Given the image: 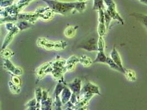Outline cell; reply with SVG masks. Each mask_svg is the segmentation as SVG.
Segmentation results:
<instances>
[{"label": "cell", "instance_id": "cell-1", "mask_svg": "<svg viewBox=\"0 0 147 110\" xmlns=\"http://www.w3.org/2000/svg\"><path fill=\"white\" fill-rule=\"evenodd\" d=\"M55 13L66 15L68 14L74 12L76 9V2H66L57 0H41Z\"/></svg>", "mask_w": 147, "mask_h": 110}, {"label": "cell", "instance_id": "cell-2", "mask_svg": "<svg viewBox=\"0 0 147 110\" xmlns=\"http://www.w3.org/2000/svg\"><path fill=\"white\" fill-rule=\"evenodd\" d=\"M95 95L100 96L99 88L97 85L94 84L93 83L88 82L85 83L82 88L79 96V100H85L89 102Z\"/></svg>", "mask_w": 147, "mask_h": 110}, {"label": "cell", "instance_id": "cell-3", "mask_svg": "<svg viewBox=\"0 0 147 110\" xmlns=\"http://www.w3.org/2000/svg\"><path fill=\"white\" fill-rule=\"evenodd\" d=\"M36 44L40 48L47 50H61L67 48V41L63 40L53 41L47 40L45 38H39L37 39Z\"/></svg>", "mask_w": 147, "mask_h": 110}, {"label": "cell", "instance_id": "cell-4", "mask_svg": "<svg viewBox=\"0 0 147 110\" xmlns=\"http://www.w3.org/2000/svg\"><path fill=\"white\" fill-rule=\"evenodd\" d=\"M66 60L64 59L57 58L52 63L53 70L51 74L56 79H59L63 74L67 72V69L65 68V64Z\"/></svg>", "mask_w": 147, "mask_h": 110}, {"label": "cell", "instance_id": "cell-5", "mask_svg": "<svg viewBox=\"0 0 147 110\" xmlns=\"http://www.w3.org/2000/svg\"><path fill=\"white\" fill-rule=\"evenodd\" d=\"M52 63L53 61H50L44 63L36 69L35 75L38 80L42 79L45 76L48 74H51L53 70Z\"/></svg>", "mask_w": 147, "mask_h": 110}, {"label": "cell", "instance_id": "cell-6", "mask_svg": "<svg viewBox=\"0 0 147 110\" xmlns=\"http://www.w3.org/2000/svg\"><path fill=\"white\" fill-rule=\"evenodd\" d=\"M79 48L85 50L89 52H98V40L95 38H90L88 41L84 42L78 45Z\"/></svg>", "mask_w": 147, "mask_h": 110}, {"label": "cell", "instance_id": "cell-7", "mask_svg": "<svg viewBox=\"0 0 147 110\" xmlns=\"http://www.w3.org/2000/svg\"><path fill=\"white\" fill-rule=\"evenodd\" d=\"M3 66L10 74L20 76L23 73L22 69L20 67H16L11 61L8 58H3Z\"/></svg>", "mask_w": 147, "mask_h": 110}, {"label": "cell", "instance_id": "cell-8", "mask_svg": "<svg viewBox=\"0 0 147 110\" xmlns=\"http://www.w3.org/2000/svg\"><path fill=\"white\" fill-rule=\"evenodd\" d=\"M35 12L38 14L39 18L45 21H47L51 19L53 17L54 13V12L48 6L38 8L35 11Z\"/></svg>", "mask_w": 147, "mask_h": 110}, {"label": "cell", "instance_id": "cell-9", "mask_svg": "<svg viewBox=\"0 0 147 110\" xmlns=\"http://www.w3.org/2000/svg\"><path fill=\"white\" fill-rule=\"evenodd\" d=\"M39 18L38 14L33 13H20L18 14V19L20 21H26L34 24L35 22Z\"/></svg>", "mask_w": 147, "mask_h": 110}, {"label": "cell", "instance_id": "cell-10", "mask_svg": "<svg viewBox=\"0 0 147 110\" xmlns=\"http://www.w3.org/2000/svg\"><path fill=\"white\" fill-rule=\"evenodd\" d=\"M67 86L72 91V92L76 95L80 96L82 89V81L80 78H77L69 84H67Z\"/></svg>", "mask_w": 147, "mask_h": 110}, {"label": "cell", "instance_id": "cell-11", "mask_svg": "<svg viewBox=\"0 0 147 110\" xmlns=\"http://www.w3.org/2000/svg\"><path fill=\"white\" fill-rule=\"evenodd\" d=\"M78 62H80L79 57L76 56H72L69 57L66 60L65 64V68L67 69V72L71 71L74 69L76 65Z\"/></svg>", "mask_w": 147, "mask_h": 110}, {"label": "cell", "instance_id": "cell-12", "mask_svg": "<svg viewBox=\"0 0 147 110\" xmlns=\"http://www.w3.org/2000/svg\"><path fill=\"white\" fill-rule=\"evenodd\" d=\"M105 10L107 12V13L110 15V17L112 18L113 19L120 21L122 25L124 24L123 19L121 17L119 14L117 12L116 10V6L107 7Z\"/></svg>", "mask_w": 147, "mask_h": 110}, {"label": "cell", "instance_id": "cell-13", "mask_svg": "<svg viewBox=\"0 0 147 110\" xmlns=\"http://www.w3.org/2000/svg\"><path fill=\"white\" fill-rule=\"evenodd\" d=\"M66 86H67V84L65 82L63 76L58 80V83L57 84L54 90V94L55 97L60 96L62 91Z\"/></svg>", "mask_w": 147, "mask_h": 110}, {"label": "cell", "instance_id": "cell-14", "mask_svg": "<svg viewBox=\"0 0 147 110\" xmlns=\"http://www.w3.org/2000/svg\"><path fill=\"white\" fill-rule=\"evenodd\" d=\"M72 95V91L67 86H66L64 88V89L63 90L60 95L61 100L62 103L63 105H65L70 100Z\"/></svg>", "mask_w": 147, "mask_h": 110}, {"label": "cell", "instance_id": "cell-15", "mask_svg": "<svg viewBox=\"0 0 147 110\" xmlns=\"http://www.w3.org/2000/svg\"><path fill=\"white\" fill-rule=\"evenodd\" d=\"M19 32H17V31H11V32H8V34L6 35V37L4 39V40L3 41L2 46L1 50H3L5 48H7L8 45L11 42V41H12L13 39L14 36L15 35L17 34Z\"/></svg>", "mask_w": 147, "mask_h": 110}, {"label": "cell", "instance_id": "cell-16", "mask_svg": "<svg viewBox=\"0 0 147 110\" xmlns=\"http://www.w3.org/2000/svg\"><path fill=\"white\" fill-rule=\"evenodd\" d=\"M110 57L112 58V60L115 62L120 68L122 69H125V68L123 66L122 64V62L120 56L119 54V52H117V51L116 50V48L114 47L113 50H112L111 54H110Z\"/></svg>", "mask_w": 147, "mask_h": 110}, {"label": "cell", "instance_id": "cell-17", "mask_svg": "<svg viewBox=\"0 0 147 110\" xmlns=\"http://www.w3.org/2000/svg\"><path fill=\"white\" fill-rule=\"evenodd\" d=\"M54 101L50 97H48L47 100L41 101V109L42 110H52Z\"/></svg>", "mask_w": 147, "mask_h": 110}, {"label": "cell", "instance_id": "cell-18", "mask_svg": "<svg viewBox=\"0 0 147 110\" xmlns=\"http://www.w3.org/2000/svg\"><path fill=\"white\" fill-rule=\"evenodd\" d=\"M79 60L80 64L85 67H90L94 63L92 59L86 55H82L79 57Z\"/></svg>", "mask_w": 147, "mask_h": 110}, {"label": "cell", "instance_id": "cell-19", "mask_svg": "<svg viewBox=\"0 0 147 110\" xmlns=\"http://www.w3.org/2000/svg\"><path fill=\"white\" fill-rule=\"evenodd\" d=\"M77 27H74L72 25H68L64 31V35L68 38H72L76 33L77 30Z\"/></svg>", "mask_w": 147, "mask_h": 110}, {"label": "cell", "instance_id": "cell-20", "mask_svg": "<svg viewBox=\"0 0 147 110\" xmlns=\"http://www.w3.org/2000/svg\"><path fill=\"white\" fill-rule=\"evenodd\" d=\"M15 24L20 29V31H23L24 30H26L29 28L32 27V25H34L33 24L26 21H18Z\"/></svg>", "mask_w": 147, "mask_h": 110}, {"label": "cell", "instance_id": "cell-21", "mask_svg": "<svg viewBox=\"0 0 147 110\" xmlns=\"http://www.w3.org/2000/svg\"><path fill=\"white\" fill-rule=\"evenodd\" d=\"M106 63L109 66V67L110 68L114 69L116 70H117L119 72H120L123 73V74H125L126 69H122L121 68H120L115 62H114L111 57H107V61H106Z\"/></svg>", "mask_w": 147, "mask_h": 110}, {"label": "cell", "instance_id": "cell-22", "mask_svg": "<svg viewBox=\"0 0 147 110\" xmlns=\"http://www.w3.org/2000/svg\"><path fill=\"white\" fill-rule=\"evenodd\" d=\"M35 97L36 98L37 101V105H36L37 110H40L41 109V101L42 96V90L41 89V88H37L35 89Z\"/></svg>", "mask_w": 147, "mask_h": 110}, {"label": "cell", "instance_id": "cell-23", "mask_svg": "<svg viewBox=\"0 0 147 110\" xmlns=\"http://www.w3.org/2000/svg\"><path fill=\"white\" fill-rule=\"evenodd\" d=\"M107 57L105 54L104 51H98L95 57V60L93 61L94 63H106Z\"/></svg>", "mask_w": 147, "mask_h": 110}, {"label": "cell", "instance_id": "cell-24", "mask_svg": "<svg viewBox=\"0 0 147 110\" xmlns=\"http://www.w3.org/2000/svg\"><path fill=\"white\" fill-rule=\"evenodd\" d=\"M100 9H103L104 10L106 9L104 0H94L93 10L98 11Z\"/></svg>", "mask_w": 147, "mask_h": 110}, {"label": "cell", "instance_id": "cell-25", "mask_svg": "<svg viewBox=\"0 0 147 110\" xmlns=\"http://www.w3.org/2000/svg\"><path fill=\"white\" fill-rule=\"evenodd\" d=\"M8 85H9V90L12 92V94H18L20 93V91H21L20 86H19V85L14 84L11 80L8 82Z\"/></svg>", "mask_w": 147, "mask_h": 110}, {"label": "cell", "instance_id": "cell-26", "mask_svg": "<svg viewBox=\"0 0 147 110\" xmlns=\"http://www.w3.org/2000/svg\"><path fill=\"white\" fill-rule=\"evenodd\" d=\"M14 52L11 50L6 48L1 50V56L3 58L9 59L14 56Z\"/></svg>", "mask_w": 147, "mask_h": 110}, {"label": "cell", "instance_id": "cell-27", "mask_svg": "<svg viewBox=\"0 0 147 110\" xmlns=\"http://www.w3.org/2000/svg\"><path fill=\"white\" fill-rule=\"evenodd\" d=\"M107 27L105 24V23H99L98 26V34L99 36H104L107 31Z\"/></svg>", "mask_w": 147, "mask_h": 110}, {"label": "cell", "instance_id": "cell-28", "mask_svg": "<svg viewBox=\"0 0 147 110\" xmlns=\"http://www.w3.org/2000/svg\"><path fill=\"white\" fill-rule=\"evenodd\" d=\"M125 75L126 76L127 80L129 81H134L136 79V74L133 70L130 69H126Z\"/></svg>", "mask_w": 147, "mask_h": 110}, {"label": "cell", "instance_id": "cell-29", "mask_svg": "<svg viewBox=\"0 0 147 110\" xmlns=\"http://www.w3.org/2000/svg\"><path fill=\"white\" fill-rule=\"evenodd\" d=\"M36 105H37V101L36 98L35 97L32 100L28 101L26 103V106L27 107V110H37Z\"/></svg>", "mask_w": 147, "mask_h": 110}, {"label": "cell", "instance_id": "cell-30", "mask_svg": "<svg viewBox=\"0 0 147 110\" xmlns=\"http://www.w3.org/2000/svg\"><path fill=\"white\" fill-rule=\"evenodd\" d=\"M18 20V15L13 16V15H8L5 18H1V24L3 23H6L8 22H14Z\"/></svg>", "mask_w": 147, "mask_h": 110}, {"label": "cell", "instance_id": "cell-31", "mask_svg": "<svg viewBox=\"0 0 147 110\" xmlns=\"http://www.w3.org/2000/svg\"><path fill=\"white\" fill-rule=\"evenodd\" d=\"M87 3L86 1L83 2H76V12H83L86 8Z\"/></svg>", "mask_w": 147, "mask_h": 110}, {"label": "cell", "instance_id": "cell-32", "mask_svg": "<svg viewBox=\"0 0 147 110\" xmlns=\"http://www.w3.org/2000/svg\"><path fill=\"white\" fill-rule=\"evenodd\" d=\"M14 0H0L1 8H6L12 6Z\"/></svg>", "mask_w": 147, "mask_h": 110}, {"label": "cell", "instance_id": "cell-33", "mask_svg": "<svg viewBox=\"0 0 147 110\" xmlns=\"http://www.w3.org/2000/svg\"><path fill=\"white\" fill-rule=\"evenodd\" d=\"M98 45L99 51H104L105 41L103 39V36H99L98 39Z\"/></svg>", "mask_w": 147, "mask_h": 110}, {"label": "cell", "instance_id": "cell-34", "mask_svg": "<svg viewBox=\"0 0 147 110\" xmlns=\"http://www.w3.org/2000/svg\"><path fill=\"white\" fill-rule=\"evenodd\" d=\"M98 21L99 23H105V12L104 9H100L98 11Z\"/></svg>", "mask_w": 147, "mask_h": 110}, {"label": "cell", "instance_id": "cell-35", "mask_svg": "<svg viewBox=\"0 0 147 110\" xmlns=\"http://www.w3.org/2000/svg\"><path fill=\"white\" fill-rule=\"evenodd\" d=\"M105 12V24L107 27V28L108 29L109 27L110 24V23L111 21V20L113 19L112 18L110 17V15L107 13V12L106 11V10H104Z\"/></svg>", "mask_w": 147, "mask_h": 110}, {"label": "cell", "instance_id": "cell-36", "mask_svg": "<svg viewBox=\"0 0 147 110\" xmlns=\"http://www.w3.org/2000/svg\"><path fill=\"white\" fill-rule=\"evenodd\" d=\"M140 21H141L144 25L146 27L147 29V15H140L139 14H137L136 15H134Z\"/></svg>", "mask_w": 147, "mask_h": 110}, {"label": "cell", "instance_id": "cell-37", "mask_svg": "<svg viewBox=\"0 0 147 110\" xmlns=\"http://www.w3.org/2000/svg\"><path fill=\"white\" fill-rule=\"evenodd\" d=\"M11 74L12 75L11 81L14 84H16L19 86H20L21 84H22V81H21L19 76H16V75L13 74Z\"/></svg>", "mask_w": 147, "mask_h": 110}, {"label": "cell", "instance_id": "cell-38", "mask_svg": "<svg viewBox=\"0 0 147 110\" xmlns=\"http://www.w3.org/2000/svg\"><path fill=\"white\" fill-rule=\"evenodd\" d=\"M33 0H20L18 2V4L20 5V4H24V3H28L29 4L30 2L33 1Z\"/></svg>", "mask_w": 147, "mask_h": 110}, {"label": "cell", "instance_id": "cell-39", "mask_svg": "<svg viewBox=\"0 0 147 110\" xmlns=\"http://www.w3.org/2000/svg\"><path fill=\"white\" fill-rule=\"evenodd\" d=\"M140 1L141 2H143V3H144L147 5V0H140Z\"/></svg>", "mask_w": 147, "mask_h": 110}, {"label": "cell", "instance_id": "cell-40", "mask_svg": "<svg viewBox=\"0 0 147 110\" xmlns=\"http://www.w3.org/2000/svg\"><path fill=\"white\" fill-rule=\"evenodd\" d=\"M78 2H83V1H84V0H77Z\"/></svg>", "mask_w": 147, "mask_h": 110}, {"label": "cell", "instance_id": "cell-41", "mask_svg": "<svg viewBox=\"0 0 147 110\" xmlns=\"http://www.w3.org/2000/svg\"><path fill=\"white\" fill-rule=\"evenodd\" d=\"M87 1V0H84V1Z\"/></svg>", "mask_w": 147, "mask_h": 110}]
</instances>
